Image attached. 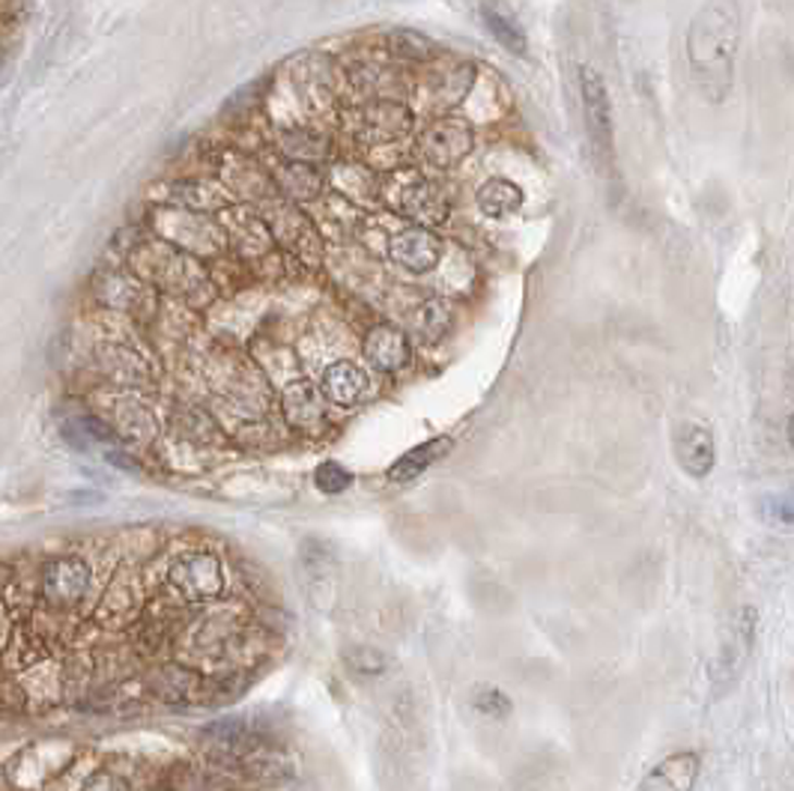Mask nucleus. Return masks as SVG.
<instances>
[{
	"mask_svg": "<svg viewBox=\"0 0 794 791\" xmlns=\"http://www.w3.org/2000/svg\"><path fill=\"white\" fill-rule=\"evenodd\" d=\"M737 42H741V10L735 0H705L687 31V60L699 90L720 102L732 87Z\"/></svg>",
	"mask_w": 794,
	"mask_h": 791,
	"instance_id": "nucleus-1",
	"label": "nucleus"
},
{
	"mask_svg": "<svg viewBox=\"0 0 794 791\" xmlns=\"http://www.w3.org/2000/svg\"><path fill=\"white\" fill-rule=\"evenodd\" d=\"M168 583L173 585L176 595L197 604V600L219 595L224 585V568H221L219 556H212V552H185L171 564Z\"/></svg>",
	"mask_w": 794,
	"mask_h": 791,
	"instance_id": "nucleus-2",
	"label": "nucleus"
},
{
	"mask_svg": "<svg viewBox=\"0 0 794 791\" xmlns=\"http://www.w3.org/2000/svg\"><path fill=\"white\" fill-rule=\"evenodd\" d=\"M90 592V568L78 556L51 559L42 571V597L58 609H70L81 604Z\"/></svg>",
	"mask_w": 794,
	"mask_h": 791,
	"instance_id": "nucleus-3",
	"label": "nucleus"
},
{
	"mask_svg": "<svg viewBox=\"0 0 794 791\" xmlns=\"http://www.w3.org/2000/svg\"><path fill=\"white\" fill-rule=\"evenodd\" d=\"M579 93H583V111H586V126L591 144L598 147L600 156H610L612 149V105L607 84L591 66L579 70Z\"/></svg>",
	"mask_w": 794,
	"mask_h": 791,
	"instance_id": "nucleus-4",
	"label": "nucleus"
},
{
	"mask_svg": "<svg viewBox=\"0 0 794 791\" xmlns=\"http://www.w3.org/2000/svg\"><path fill=\"white\" fill-rule=\"evenodd\" d=\"M413 129V114L398 102H370L356 114V132L365 144H389Z\"/></svg>",
	"mask_w": 794,
	"mask_h": 791,
	"instance_id": "nucleus-5",
	"label": "nucleus"
},
{
	"mask_svg": "<svg viewBox=\"0 0 794 791\" xmlns=\"http://www.w3.org/2000/svg\"><path fill=\"white\" fill-rule=\"evenodd\" d=\"M473 149V132L461 120H442L422 138V159L433 168H451Z\"/></svg>",
	"mask_w": 794,
	"mask_h": 791,
	"instance_id": "nucleus-6",
	"label": "nucleus"
},
{
	"mask_svg": "<svg viewBox=\"0 0 794 791\" xmlns=\"http://www.w3.org/2000/svg\"><path fill=\"white\" fill-rule=\"evenodd\" d=\"M675 460H679V466L691 478H705L708 472L714 470L717 460V446L711 430L696 425V422H684L675 430Z\"/></svg>",
	"mask_w": 794,
	"mask_h": 791,
	"instance_id": "nucleus-7",
	"label": "nucleus"
},
{
	"mask_svg": "<svg viewBox=\"0 0 794 791\" xmlns=\"http://www.w3.org/2000/svg\"><path fill=\"white\" fill-rule=\"evenodd\" d=\"M394 264H401L410 272H430L439 264L442 242L433 230L427 228H406L389 245Z\"/></svg>",
	"mask_w": 794,
	"mask_h": 791,
	"instance_id": "nucleus-8",
	"label": "nucleus"
},
{
	"mask_svg": "<svg viewBox=\"0 0 794 791\" xmlns=\"http://www.w3.org/2000/svg\"><path fill=\"white\" fill-rule=\"evenodd\" d=\"M284 415L288 422L302 434H317L326 425V401H322V391L308 382V379H300L293 382L284 391Z\"/></svg>",
	"mask_w": 794,
	"mask_h": 791,
	"instance_id": "nucleus-9",
	"label": "nucleus"
},
{
	"mask_svg": "<svg viewBox=\"0 0 794 791\" xmlns=\"http://www.w3.org/2000/svg\"><path fill=\"white\" fill-rule=\"evenodd\" d=\"M322 394L338 406H356L370 394V379L353 362H334L322 374Z\"/></svg>",
	"mask_w": 794,
	"mask_h": 791,
	"instance_id": "nucleus-10",
	"label": "nucleus"
},
{
	"mask_svg": "<svg viewBox=\"0 0 794 791\" xmlns=\"http://www.w3.org/2000/svg\"><path fill=\"white\" fill-rule=\"evenodd\" d=\"M365 356L370 358V365L380 367L386 374H394V370H401L410 356H413V350H410V341H406V334L401 329H394V326H374L365 338Z\"/></svg>",
	"mask_w": 794,
	"mask_h": 791,
	"instance_id": "nucleus-11",
	"label": "nucleus"
},
{
	"mask_svg": "<svg viewBox=\"0 0 794 791\" xmlns=\"http://www.w3.org/2000/svg\"><path fill=\"white\" fill-rule=\"evenodd\" d=\"M696 774H699V758L693 753H679V756L660 762L639 791H691Z\"/></svg>",
	"mask_w": 794,
	"mask_h": 791,
	"instance_id": "nucleus-12",
	"label": "nucleus"
},
{
	"mask_svg": "<svg viewBox=\"0 0 794 791\" xmlns=\"http://www.w3.org/2000/svg\"><path fill=\"white\" fill-rule=\"evenodd\" d=\"M475 204L481 209L484 216L490 218H505L514 216L520 207H523V188L511 180H502V177H493L478 188L475 195Z\"/></svg>",
	"mask_w": 794,
	"mask_h": 791,
	"instance_id": "nucleus-13",
	"label": "nucleus"
},
{
	"mask_svg": "<svg viewBox=\"0 0 794 791\" xmlns=\"http://www.w3.org/2000/svg\"><path fill=\"white\" fill-rule=\"evenodd\" d=\"M403 212L425 224H439L449 216V197L442 195L437 185L415 183L403 192Z\"/></svg>",
	"mask_w": 794,
	"mask_h": 791,
	"instance_id": "nucleus-14",
	"label": "nucleus"
},
{
	"mask_svg": "<svg viewBox=\"0 0 794 791\" xmlns=\"http://www.w3.org/2000/svg\"><path fill=\"white\" fill-rule=\"evenodd\" d=\"M753 621H756V612L741 609L735 624L729 628V645L720 654V676L723 678L737 676L741 666L747 664V654L753 648Z\"/></svg>",
	"mask_w": 794,
	"mask_h": 791,
	"instance_id": "nucleus-15",
	"label": "nucleus"
},
{
	"mask_svg": "<svg viewBox=\"0 0 794 791\" xmlns=\"http://www.w3.org/2000/svg\"><path fill=\"white\" fill-rule=\"evenodd\" d=\"M449 448H451V439L439 436V439H430V442H425V446L406 451V454L394 463L392 470H389V478H392V482H413V478H418V475H422V472H425L433 460L442 458Z\"/></svg>",
	"mask_w": 794,
	"mask_h": 791,
	"instance_id": "nucleus-16",
	"label": "nucleus"
},
{
	"mask_svg": "<svg viewBox=\"0 0 794 791\" xmlns=\"http://www.w3.org/2000/svg\"><path fill=\"white\" fill-rule=\"evenodd\" d=\"M481 15L484 24H487V31L493 34L496 42L505 48V51H511V54H526V51H529L526 34H523V27H520L514 15L496 10V7H484Z\"/></svg>",
	"mask_w": 794,
	"mask_h": 791,
	"instance_id": "nucleus-17",
	"label": "nucleus"
},
{
	"mask_svg": "<svg viewBox=\"0 0 794 791\" xmlns=\"http://www.w3.org/2000/svg\"><path fill=\"white\" fill-rule=\"evenodd\" d=\"M159 693L168 702H192L207 696V684L204 678L185 669H164L159 676Z\"/></svg>",
	"mask_w": 794,
	"mask_h": 791,
	"instance_id": "nucleus-18",
	"label": "nucleus"
},
{
	"mask_svg": "<svg viewBox=\"0 0 794 791\" xmlns=\"http://www.w3.org/2000/svg\"><path fill=\"white\" fill-rule=\"evenodd\" d=\"M389 48H392L394 58L410 60V63H430L439 58V48L433 39H427L418 31H394L389 36Z\"/></svg>",
	"mask_w": 794,
	"mask_h": 791,
	"instance_id": "nucleus-19",
	"label": "nucleus"
},
{
	"mask_svg": "<svg viewBox=\"0 0 794 791\" xmlns=\"http://www.w3.org/2000/svg\"><path fill=\"white\" fill-rule=\"evenodd\" d=\"M415 329H418L422 341H427V344L442 341L451 329L449 302H442V299H427L425 305H422V311H418V317H415Z\"/></svg>",
	"mask_w": 794,
	"mask_h": 791,
	"instance_id": "nucleus-20",
	"label": "nucleus"
},
{
	"mask_svg": "<svg viewBox=\"0 0 794 791\" xmlns=\"http://www.w3.org/2000/svg\"><path fill=\"white\" fill-rule=\"evenodd\" d=\"M281 185H284V192H290L293 197H314L317 195V188H320V177H317L308 165L290 161L288 168L281 171Z\"/></svg>",
	"mask_w": 794,
	"mask_h": 791,
	"instance_id": "nucleus-21",
	"label": "nucleus"
},
{
	"mask_svg": "<svg viewBox=\"0 0 794 791\" xmlns=\"http://www.w3.org/2000/svg\"><path fill=\"white\" fill-rule=\"evenodd\" d=\"M314 484L320 487L322 494H344L346 487L353 484V475H350V470H344L338 460H326V463H320L317 472H314Z\"/></svg>",
	"mask_w": 794,
	"mask_h": 791,
	"instance_id": "nucleus-22",
	"label": "nucleus"
},
{
	"mask_svg": "<svg viewBox=\"0 0 794 791\" xmlns=\"http://www.w3.org/2000/svg\"><path fill=\"white\" fill-rule=\"evenodd\" d=\"M761 514L771 526L792 528V499L789 496H768V499H761Z\"/></svg>",
	"mask_w": 794,
	"mask_h": 791,
	"instance_id": "nucleus-23",
	"label": "nucleus"
},
{
	"mask_svg": "<svg viewBox=\"0 0 794 791\" xmlns=\"http://www.w3.org/2000/svg\"><path fill=\"white\" fill-rule=\"evenodd\" d=\"M475 708L481 714H490V717H505L511 711V702L499 690H481L478 699H475Z\"/></svg>",
	"mask_w": 794,
	"mask_h": 791,
	"instance_id": "nucleus-24",
	"label": "nucleus"
},
{
	"mask_svg": "<svg viewBox=\"0 0 794 791\" xmlns=\"http://www.w3.org/2000/svg\"><path fill=\"white\" fill-rule=\"evenodd\" d=\"M84 791H132V786H129L120 774H111V770H99V774H93L90 780H87V786H84Z\"/></svg>",
	"mask_w": 794,
	"mask_h": 791,
	"instance_id": "nucleus-25",
	"label": "nucleus"
},
{
	"mask_svg": "<svg viewBox=\"0 0 794 791\" xmlns=\"http://www.w3.org/2000/svg\"><path fill=\"white\" fill-rule=\"evenodd\" d=\"M350 664L356 666L358 672H380L386 660H382L377 652H368V648H358V652L350 654Z\"/></svg>",
	"mask_w": 794,
	"mask_h": 791,
	"instance_id": "nucleus-26",
	"label": "nucleus"
}]
</instances>
